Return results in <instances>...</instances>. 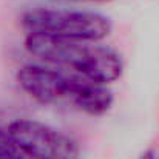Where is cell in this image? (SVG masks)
<instances>
[{"instance_id": "6da1fadb", "label": "cell", "mask_w": 159, "mask_h": 159, "mask_svg": "<svg viewBox=\"0 0 159 159\" xmlns=\"http://www.w3.org/2000/svg\"><path fill=\"white\" fill-rule=\"evenodd\" d=\"M17 82L40 104H68L91 116H101L113 105V93L107 85L57 66L23 65L17 71Z\"/></svg>"}, {"instance_id": "7a4b0ae2", "label": "cell", "mask_w": 159, "mask_h": 159, "mask_svg": "<svg viewBox=\"0 0 159 159\" xmlns=\"http://www.w3.org/2000/svg\"><path fill=\"white\" fill-rule=\"evenodd\" d=\"M25 48L31 56L45 63L80 74L104 85L117 80L124 71L120 56L99 42L70 40L28 33Z\"/></svg>"}, {"instance_id": "3957f363", "label": "cell", "mask_w": 159, "mask_h": 159, "mask_svg": "<svg viewBox=\"0 0 159 159\" xmlns=\"http://www.w3.org/2000/svg\"><path fill=\"white\" fill-rule=\"evenodd\" d=\"M22 23L28 33L85 42H101L113 30L111 20L104 14L70 8L31 9Z\"/></svg>"}, {"instance_id": "277c9868", "label": "cell", "mask_w": 159, "mask_h": 159, "mask_svg": "<svg viewBox=\"0 0 159 159\" xmlns=\"http://www.w3.org/2000/svg\"><path fill=\"white\" fill-rule=\"evenodd\" d=\"M8 133L16 147L33 159H82L77 144L47 124L17 119L11 122Z\"/></svg>"}, {"instance_id": "5b68a950", "label": "cell", "mask_w": 159, "mask_h": 159, "mask_svg": "<svg viewBox=\"0 0 159 159\" xmlns=\"http://www.w3.org/2000/svg\"><path fill=\"white\" fill-rule=\"evenodd\" d=\"M0 159H23L22 152L12 142L8 130H0Z\"/></svg>"}, {"instance_id": "8992f818", "label": "cell", "mask_w": 159, "mask_h": 159, "mask_svg": "<svg viewBox=\"0 0 159 159\" xmlns=\"http://www.w3.org/2000/svg\"><path fill=\"white\" fill-rule=\"evenodd\" d=\"M74 2H94V3H108L111 0H74Z\"/></svg>"}, {"instance_id": "52a82bcc", "label": "cell", "mask_w": 159, "mask_h": 159, "mask_svg": "<svg viewBox=\"0 0 159 159\" xmlns=\"http://www.w3.org/2000/svg\"><path fill=\"white\" fill-rule=\"evenodd\" d=\"M141 159H156V158L153 156V153H147V155H144Z\"/></svg>"}]
</instances>
